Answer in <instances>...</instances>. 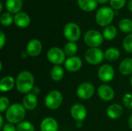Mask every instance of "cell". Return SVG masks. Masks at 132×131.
Returning <instances> with one entry per match:
<instances>
[{"mask_svg":"<svg viewBox=\"0 0 132 131\" xmlns=\"http://www.w3.org/2000/svg\"><path fill=\"white\" fill-rule=\"evenodd\" d=\"M17 90L21 93H29L34 87V77L29 71H22L19 73L15 80Z\"/></svg>","mask_w":132,"mask_h":131,"instance_id":"cell-1","label":"cell"},{"mask_svg":"<svg viewBox=\"0 0 132 131\" xmlns=\"http://www.w3.org/2000/svg\"><path fill=\"white\" fill-rule=\"evenodd\" d=\"M26 116V109L22 104L14 103L7 109L5 112V119L10 124H19L23 120Z\"/></svg>","mask_w":132,"mask_h":131,"instance_id":"cell-2","label":"cell"},{"mask_svg":"<svg viewBox=\"0 0 132 131\" xmlns=\"http://www.w3.org/2000/svg\"><path fill=\"white\" fill-rule=\"evenodd\" d=\"M114 12L112 8H110L108 6H103L97 10L95 19L99 25L102 27H107L110 25L111 22L114 19Z\"/></svg>","mask_w":132,"mask_h":131,"instance_id":"cell-3","label":"cell"},{"mask_svg":"<svg viewBox=\"0 0 132 131\" xmlns=\"http://www.w3.org/2000/svg\"><path fill=\"white\" fill-rule=\"evenodd\" d=\"M103 35L97 30L90 29L84 35V42L90 48H98L104 42Z\"/></svg>","mask_w":132,"mask_h":131,"instance_id":"cell-4","label":"cell"},{"mask_svg":"<svg viewBox=\"0 0 132 131\" xmlns=\"http://www.w3.org/2000/svg\"><path fill=\"white\" fill-rule=\"evenodd\" d=\"M63 103V95L58 90L50 91L45 97V105L50 110L58 109Z\"/></svg>","mask_w":132,"mask_h":131,"instance_id":"cell-5","label":"cell"},{"mask_svg":"<svg viewBox=\"0 0 132 131\" xmlns=\"http://www.w3.org/2000/svg\"><path fill=\"white\" fill-rule=\"evenodd\" d=\"M85 60L90 65H98L104 60V53L100 48H90L84 54Z\"/></svg>","mask_w":132,"mask_h":131,"instance_id":"cell-6","label":"cell"},{"mask_svg":"<svg viewBox=\"0 0 132 131\" xmlns=\"http://www.w3.org/2000/svg\"><path fill=\"white\" fill-rule=\"evenodd\" d=\"M63 35L69 42H75L80 38L81 30L77 24L74 22H68L63 28Z\"/></svg>","mask_w":132,"mask_h":131,"instance_id":"cell-7","label":"cell"},{"mask_svg":"<svg viewBox=\"0 0 132 131\" xmlns=\"http://www.w3.org/2000/svg\"><path fill=\"white\" fill-rule=\"evenodd\" d=\"M46 57L48 60L55 66H60L66 61V53L64 50L58 47L50 48L46 53Z\"/></svg>","mask_w":132,"mask_h":131,"instance_id":"cell-8","label":"cell"},{"mask_svg":"<svg viewBox=\"0 0 132 131\" xmlns=\"http://www.w3.org/2000/svg\"><path fill=\"white\" fill-rule=\"evenodd\" d=\"M94 86L92 83L88 82H84L79 85L77 90V95L81 100L90 99L94 94Z\"/></svg>","mask_w":132,"mask_h":131,"instance_id":"cell-9","label":"cell"},{"mask_svg":"<svg viewBox=\"0 0 132 131\" xmlns=\"http://www.w3.org/2000/svg\"><path fill=\"white\" fill-rule=\"evenodd\" d=\"M98 78L104 83L111 82L114 77V68L109 64H104L98 69Z\"/></svg>","mask_w":132,"mask_h":131,"instance_id":"cell-10","label":"cell"},{"mask_svg":"<svg viewBox=\"0 0 132 131\" xmlns=\"http://www.w3.org/2000/svg\"><path fill=\"white\" fill-rule=\"evenodd\" d=\"M70 114L76 121L82 122L86 119L87 112L86 107L84 105L80 103H76L72 106L70 109Z\"/></svg>","mask_w":132,"mask_h":131,"instance_id":"cell-11","label":"cell"},{"mask_svg":"<svg viewBox=\"0 0 132 131\" xmlns=\"http://www.w3.org/2000/svg\"><path fill=\"white\" fill-rule=\"evenodd\" d=\"M42 49H43V46L41 42L38 39H31L28 42L26 46V53L29 56L32 57H35L40 54V53L42 52Z\"/></svg>","mask_w":132,"mask_h":131,"instance_id":"cell-12","label":"cell"},{"mask_svg":"<svg viewBox=\"0 0 132 131\" xmlns=\"http://www.w3.org/2000/svg\"><path fill=\"white\" fill-rule=\"evenodd\" d=\"M83 63L80 57L78 56H70L66 59L64 63V66L67 70L70 72H77L82 67Z\"/></svg>","mask_w":132,"mask_h":131,"instance_id":"cell-13","label":"cell"},{"mask_svg":"<svg viewBox=\"0 0 132 131\" xmlns=\"http://www.w3.org/2000/svg\"><path fill=\"white\" fill-rule=\"evenodd\" d=\"M97 94L99 97L104 101H111L114 97V91L108 85H101L97 89Z\"/></svg>","mask_w":132,"mask_h":131,"instance_id":"cell-14","label":"cell"},{"mask_svg":"<svg viewBox=\"0 0 132 131\" xmlns=\"http://www.w3.org/2000/svg\"><path fill=\"white\" fill-rule=\"evenodd\" d=\"M31 22L29 15L24 12H20L15 15L14 16V23L19 28H26L29 25Z\"/></svg>","mask_w":132,"mask_h":131,"instance_id":"cell-15","label":"cell"},{"mask_svg":"<svg viewBox=\"0 0 132 131\" xmlns=\"http://www.w3.org/2000/svg\"><path fill=\"white\" fill-rule=\"evenodd\" d=\"M38 104V98L36 95L33 94L32 93H29L25 95L22 100V106L25 107L26 110H34Z\"/></svg>","mask_w":132,"mask_h":131,"instance_id":"cell-16","label":"cell"},{"mask_svg":"<svg viewBox=\"0 0 132 131\" xmlns=\"http://www.w3.org/2000/svg\"><path fill=\"white\" fill-rule=\"evenodd\" d=\"M40 130L41 131H57L58 123L53 117H46L42 120Z\"/></svg>","mask_w":132,"mask_h":131,"instance_id":"cell-17","label":"cell"},{"mask_svg":"<svg viewBox=\"0 0 132 131\" xmlns=\"http://www.w3.org/2000/svg\"><path fill=\"white\" fill-rule=\"evenodd\" d=\"M123 113V107L120 104L113 103L108 107L107 110V115L109 118L112 120H116L119 118Z\"/></svg>","mask_w":132,"mask_h":131,"instance_id":"cell-18","label":"cell"},{"mask_svg":"<svg viewBox=\"0 0 132 131\" xmlns=\"http://www.w3.org/2000/svg\"><path fill=\"white\" fill-rule=\"evenodd\" d=\"M5 8L9 12L15 15L22 8V0H5Z\"/></svg>","mask_w":132,"mask_h":131,"instance_id":"cell-19","label":"cell"},{"mask_svg":"<svg viewBox=\"0 0 132 131\" xmlns=\"http://www.w3.org/2000/svg\"><path fill=\"white\" fill-rule=\"evenodd\" d=\"M77 5L84 12H90L97 7V0H77Z\"/></svg>","mask_w":132,"mask_h":131,"instance_id":"cell-20","label":"cell"},{"mask_svg":"<svg viewBox=\"0 0 132 131\" xmlns=\"http://www.w3.org/2000/svg\"><path fill=\"white\" fill-rule=\"evenodd\" d=\"M15 80L11 76H6L3 77L0 81V90L2 92H8L11 90L15 85Z\"/></svg>","mask_w":132,"mask_h":131,"instance_id":"cell-21","label":"cell"},{"mask_svg":"<svg viewBox=\"0 0 132 131\" xmlns=\"http://www.w3.org/2000/svg\"><path fill=\"white\" fill-rule=\"evenodd\" d=\"M119 71L124 76H128L132 74V59H125L119 66Z\"/></svg>","mask_w":132,"mask_h":131,"instance_id":"cell-22","label":"cell"},{"mask_svg":"<svg viewBox=\"0 0 132 131\" xmlns=\"http://www.w3.org/2000/svg\"><path fill=\"white\" fill-rule=\"evenodd\" d=\"M121 53L118 49L115 47L108 48L104 53V57L108 61H115L120 57Z\"/></svg>","mask_w":132,"mask_h":131,"instance_id":"cell-23","label":"cell"},{"mask_svg":"<svg viewBox=\"0 0 132 131\" xmlns=\"http://www.w3.org/2000/svg\"><path fill=\"white\" fill-rule=\"evenodd\" d=\"M64 71L60 66H54L50 70V76L53 81L59 82L63 77Z\"/></svg>","mask_w":132,"mask_h":131,"instance_id":"cell-24","label":"cell"},{"mask_svg":"<svg viewBox=\"0 0 132 131\" xmlns=\"http://www.w3.org/2000/svg\"><path fill=\"white\" fill-rule=\"evenodd\" d=\"M118 34L117 29L114 25H110L107 27L103 31V36L105 39L107 40H112L114 39Z\"/></svg>","mask_w":132,"mask_h":131,"instance_id":"cell-25","label":"cell"},{"mask_svg":"<svg viewBox=\"0 0 132 131\" xmlns=\"http://www.w3.org/2000/svg\"><path fill=\"white\" fill-rule=\"evenodd\" d=\"M119 29L121 31L125 33L132 32V20L129 19H123L119 22L118 24Z\"/></svg>","mask_w":132,"mask_h":131,"instance_id":"cell-26","label":"cell"},{"mask_svg":"<svg viewBox=\"0 0 132 131\" xmlns=\"http://www.w3.org/2000/svg\"><path fill=\"white\" fill-rule=\"evenodd\" d=\"M78 49V47L77 44L73 42H68L64 46V52L66 55L70 56H74V55L77 53Z\"/></svg>","mask_w":132,"mask_h":131,"instance_id":"cell-27","label":"cell"},{"mask_svg":"<svg viewBox=\"0 0 132 131\" xmlns=\"http://www.w3.org/2000/svg\"><path fill=\"white\" fill-rule=\"evenodd\" d=\"M0 22L1 24L4 26H9L10 25L12 22H14V17L10 12H4L2 14L0 17Z\"/></svg>","mask_w":132,"mask_h":131,"instance_id":"cell-28","label":"cell"},{"mask_svg":"<svg viewBox=\"0 0 132 131\" xmlns=\"http://www.w3.org/2000/svg\"><path fill=\"white\" fill-rule=\"evenodd\" d=\"M17 131H35L32 124L28 121H22L17 125Z\"/></svg>","mask_w":132,"mask_h":131,"instance_id":"cell-29","label":"cell"},{"mask_svg":"<svg viewBox=\"0 0 132 131\" xmlns=\"http://www.w3.org/2000/svg\"><path fill=\"white\" fill-rule=\"evenodd\" d=\"M123 48L126 52L132 53V32L125 38L123 41Z\"/></svg>","mask_w":132,"mask_h":131,"instance_id":"cell-30","label":"cell"},{"mask_svg":"<svg viewBox=\"0 0 132 131\" xmlns=\"http://www.w3.org/2000/svg\"><path fill=\"white\" fill-rule=\"evenodd\" d=\"M126 0H110V5L112 8L118 10L125 6Z\"/></svg>","mask_w":132,"mask_h":131,"instance_id":"cell-31","label":"cell"},{"mask_svg":"<svg viewBox=\"0 0 132 131\" xmlns=\"http://www.w3.org/2000/svg\"><path fill=\"white\" fill-rule=\"evenodd\" d=\"M9 107V100L6 97L2 96L0 97V112L3 113Z\"/></svg>","mask_w":132,"mask_h":131,"instance_id":"cell-32","label":"cell"},{"mask_svg":"<svg viewBox=\"0 0 132 131\" xmlns=\"http://www.w3.org/2000/svg\"><path fill=\"white\" fill-rule=\"evenodd\" d=\"M122 101L125 107L128 109H132V94L125 93L122 98Z\"/></svg>","mask_w":132,"mask_h":131,"instance_id":"cell-33","label":"cell"},{"mask_svg":"<svg viewBox=\"0 0 132 131\" xmlns=\"http://www.w3.org/2000/svg\"><path fill=\"white\" fill-rule=\"evenodd\" d=\"M2 131H17V128H15L12 124L8 123L4 125Z\"/></svg>","mask_w":132,"mask_h":131,"instance_id":"cell-34","label":"cell"},{"mask_svg":"<svg viewBox=\"0 0 132 131\" xmlns=\"http://www.w3.org/2000/svg\"><path fill=\"white\" fill-rule=\"evenodd\" d=\"M5 41H6V38H5V36L3 32H0V49H2L5 43Z\"/></svg>","mask_w":132,"mask_h":131,"instance_id":"cell-35","label":"cell"},{"mask_svg":"<svg viewBox=\"0 0 132 131\" xmlns=\"http://www.w3.org/2000/svg\"><path fill=\"white\" fill-rule=\"evenodd\" d=\"M32 93L33 94H35V95L39 94V93H40V89H39L38 86H34L33 89H32Z\"/></svg>","mask_w":132,"mask_h":131,"instance_id":"cell-36","label":"cell"},{"mask_svg":"<svg viewBox=\"0 0 132 131\" xmlns=\"http://www.w3.org/2000/svg\"><path fill=\"white\" fill-rule=\"evenodd\" d=\"M0 120H1V124H0V129L2 130L3 127H4V123H3V117L2 116H0Z\"/></svg>","mask_w":132,"mask_h":131,"instance_id":"cell-37","label":"cell"},{"mask_svg":"<svg viewBox=\"0 0 132 131\" xmlns=\"http://www.w3.org/2000/svg\"><path fill=\"white\" fill-rule=\"evenodd\" d=\"M128 8L132 12V0H129V2H128Z\"/></svg>","mask_w":132,"mask_h":131,"instance_id":"cell-38","label":"cell"},{"mask_svg":"<svg viewBox=\"0 0 132 131\" xmlns=\"http://www.w3.org/2000/svg\"><path fill=\"white\" fill-rule=\"evenodd\" d=\"M128 125H129V127L132 130V113L128 119Z\"/></svg>","mask_w":132,"mask_h":131,"instance_id":"cell-39","label":"cell"},{"mask_svg":"<svg viewBox=\"0 0 132 131\" xmlns=\"http://www.w3.org/2000/svg\"><path fill=\"white\" fill-rule=\"evenodd\" d=\"M109 1H110V0H97L98 3H99V4H101V5H104V4H105V3L108 2Z\"/></svg>","mask_w":132,"mask_h":131,"instance_id":"cell-40","label":"cell"},{"mask_svg":"<svg viewBox=\"0 0 132 131\" xmlns=\"http://www.w3.org/2000/svg\"><path fill=\"white\" fill-rule=\"evenodd\" d=\"M3 9V6H2V2H0V12H2Z\"/></svg>","mask_w":132,"mask_h":131,"instance_id":"cell-41","label":"cell"},{"mask_svg":"<svg viewBox=\"0 0 132 131\" xmlns=\"http://www.w3.org/2000/svg\"><path fill=\"white\" fill-rule=\"evenodd\" d=\"M130 83H131V86L132 87V75L131 76V80H130Z\"/></svg>","mask_w":132,"mask_h":131,"instance_id":"cell-42","label":"cell"}]
</instances>
